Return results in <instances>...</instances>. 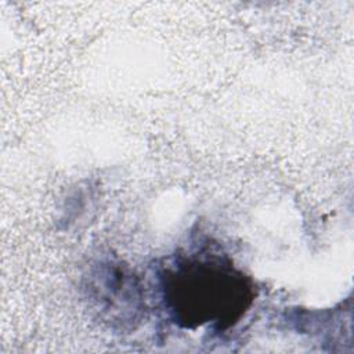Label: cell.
Instances as JSON below:
<instances>
[{"label":"cell","instance_id":"obj_1","mask_svg":"<svg viewBox=\"0 0 354 354\" xmlns=\"http://www.w3.org/2000/svg\"><path fill=\"white\" fill-rule=\"evenodd\" d=\"M159 279L165 307L183 328L232 326L254 297L250 278L227 256L212 250L176 256L162 268Z\"/></svg>","mask_w":354,"mask_h":354},{"label":"cell","instance_id":"obj_2","mask_svg":"<svg viewBox=\"0 0 354 354\" xmlns=\"http://www.w3.org/2000/svg\"><path fill=\"white\" fill-rule=\"evenodd\" d=\"M90 293L109 321L122 324L137 321L142 310V296L137 278L122 264L101 263L93 271Z\"/></svg>","mask_w":354,"mask_h":354}]
</instances>
